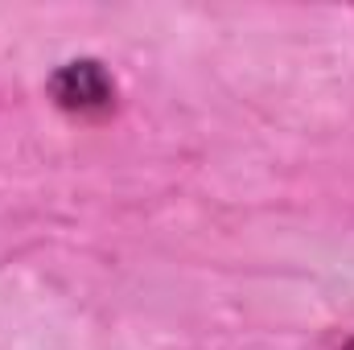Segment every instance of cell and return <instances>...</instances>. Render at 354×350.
<instances>
[{
    "label": "cell",
    "instance_id": "obj_1",
    "mask_svg": "<svg viewBox=\"0 0 354 350\" xmlns=\"http://www.w3.org/2000/svg\"><path fill=\"white\" fill-rule=\"evenodd\" d=\"M50 95L58 107L66 111H107L115 103V83L103 71V62L95 58H75L66 66L54 71L50 79Z\"/></svg>",
    "mask_w": 354,
    "mask_h": 350
}]
</instances>
